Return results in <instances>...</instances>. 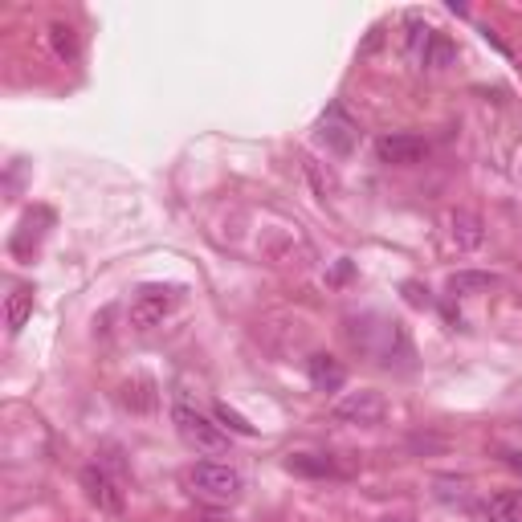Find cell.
Masks as SVG:
<instances>
[{
    "label": "cell",
    "mask_w": 522,
    "mask_h": 522,
    "mask_svg": "<svg viewBox=\"0 0 522 522\" xmlns=\"http://www.w3.org/2000/svg\"><path fill=\"white\" fill-rule=\"evenodd\" d=\"M188 490L204 502H213V506H229L241 498L245 490V478H241V469L225 465V461H200L188 469Z\"/></svg>",
    "instance_id": "obj_1"
},
{
    "label": "cell",
    "mask_w": 522,
    "mask_h": 522,
    "mask_svg": "<svg viewBox=\"0 0 522 522\" xmlns=\"http://www.w3.org/2000/svg\"><path fill=\"white\" fill-rule=\"evenodd\" d=\"M172 421H176V433L184 437V445L196 449V453H225V449H229L225 429L213 425L204 412H196V408H188V404H176V408H172Z\"/></svg>",
    "instance_id": "obj_2"
},
{
    "label": "cell",
    "mask_w": 522,
    "mask_h": 522,
    "mask_svg": "<svg viewBox=\"0 0 522 522\" xmlns=\"http://www.w3.org/2000/svg\"><path fill=\"white\" fill-rule=\"evenodd\" d=\"M172 306H176V286H143L127 306V323L147 335L155 327H164V319L172 315Z\"/></svg>",
    "instance_id": "obj_3"
},
{
    "label": "cell",
    "mask_w": 522,
    "mask_h": 522,
    "mask_svg": "<svg viewBox=\"0 0 522 522\" xmlns=\"http://www.w3.org/2000/svg\"><path fill=\"white\" fill-rule=\"evenodd\" d=\"M315 135H319V143H327V151L351 155L355 143H359V123L343 111V102H331V107L319 115V123H315Z\"/></svg>",
    "instance_id": "obj_4"
},
{
    "label": "cell",
    "mask_w": 522,
    "mask_h": 522,
    "mask_svg": "<svg viewBox=\"0 0 522 522\" xmlns=\"http://www.w3.org/2000/svg\"><path fill=\"white\" fill-rule=\"evenodd\" d=\"M384 412H388V404H384V396H380L376 388L347 392V396L335 400V408H331V416H335V421H343V425H380Z\"/></svg>",
    "instance_id": "obj_5"
},
{
    "label": "cell",
    "mask_w": 522,
    "mask_h": 522,
    "mask_svg": "<svg viewBox=\"0 0 522 522\" xmlns=\"http://www.w3.org/2000/svg\"><path fill=\"white\" fill-rule=\"evenodd\" d=\"M82 490H86V498L102 514H123V490H119V482L102 465H86L82 469Z\"/></svg>",
    "instance_id": "obj_6"
},
{
    "label": "cell",
    "mask_w": 522,
    "mask_h": 522,
    "mask_svg": "<svg viewBox=\"0 0 522 522\" xmlns=\"http://www.w3.org/2000/svg\"><path fill=\"white\" fill-rule=\"evenodd\" d=\"M425 139L421 135H408V131H396V135H384L376 143V155L392 168H408V164H421L425 160Z\"/></svg>",
    "instance_id": "obj_7"
},
{
    "label": "cell",
    "mask_w": 522,
    "mask_h": 522,
    "mask_svg": "<svg viewBox=\"0 0 522 522\" xmlns=\"http://www.w3.org/2000/svg\"><path fill=\"white\" fill-rule=\"evenodd\" d=\"M306 372H310V384H315L319 392H339L347 384V368L335 355H323V351L306 359Z\"/></svg>",
    "instance_id": "obj_8"
},
{
    "label": "cell",
    "mask_w": 522,
    "mask_h": 522,
    "mask_svg": "<svg viewBox=\"0 0 522 522\" xmlns=\"http://www.w3.org/2000/svg\"><path fill=\"white\" fill-rule=\"evenodd\" d=\"M449 237H453V245H457L461 253H469V249H478V245L486 241L482 217H478V213H465V208H457V213L449 217Z\"/></svg>",
    "instance_id": "obj_9"
},
{
    "label": "cell",
    "mask_w": 522,
    "mask_h": 522,
    "mask_svg": "<svg viewBox=\"0 0 522 522\" xmlns=\"http://www.w3.org/2000/svg\"><path fill=\"white\" fill-rule=\"evenodd\" d=\"M404 29H408V33H404V54H408L416 66H425V58H429V45L437 41V29H433L429 21H421L416 13L404 21Z\"/></svg>",
    "instance_id": "obj_10"
},
{
    "label": "cell",
    "mask_w": 522,
    "mask_h": 522,
    "mask_svg": "<svg viewBox=\"0 0 522 522\" xmlns=\"http://www.w3.org/2000/svg\"><path fill=\"white\" fill-rule=\"evenodd\" d=\"M29 315H33V286H13V290H9V302H5L9 335H21V327L29 323Z\"/></svg>",
    "instance_id": "obj_11"
},
{
    "label": "cell",
    "mask_w": 522,
    "mask_h": 522,
    "mask_svg": "<svg viewBox=\"0 0 522 522\" xmlns=\"http://www.w3.org/2000/svg\"><path fill=\"white\" fill-rule=\"evenodd\" d=\"M486 522H522V490H502L486 502Z\"/></svg>",
    "instance_id": "obj_12"
},
{
    "label": "cell",
    "mask_w": 522,
    "mask_h": 522,
    "mask_svg": "<svg viewBox=\"0 0 522 522\" xmlns=\"http://www.w3.org/2000/svg\"><path fill=\"white\" fill-rule=\"evenodd\" d=\"M286 469H290V474H306V478H327V474H335L331 457H319V453H294V457L286 461Z\"/></svg>",
    "instance_id": "obj_13"
},
{
    "label": "cell",
    "mask_w": 522,
    "mask_h": 522,
    "mask_svg": "<svg viewBox=\"0 0 522 522\" xmlns=\"http://www.w3.org/2000/svg\"><path fill=\"white\" fill-rule=\"evenodd\" d=\"M498 286V274H478V270H461L449 278V290L453 294H478V290H490Z\"/></svg>",
    "instance_id": "obj_14"
},
{
    "label": "cell",
    "mask_w": 522,
    "mask_h": 522,
    "mask_svg": "<svg viewBox=\"0 0 522 522\" xmlns=\"http://www.w3.org/2000/svg\"><path fill=\"white\" fill-rule=\"evenodd\" d=\"M49 45H54V54L62 58V62H74L78 58V33L70 29V25H49Z\"/></svg>",
    "instance_id": "obj_15"
},
{
    "label": "cell",
    "mask_w": 522,
    "mask_h": 522,
    "mask_svg": "<svg viewBox=\"0 0 522 522\" xmlns=\"http://www.w3.org/2000/svg\"><path fill=\"white\" fill-rule=\"evenodd\" d=\"M217 421H221L225 429H233V433H241V437H253V433H257V429H253V425L245 421V416H241V412H233L229 404H217Z\"/></svg>",
    "instance_id": "obj_16"
},
{
    "label": "cell",
    "mask_w": 522,
    "mask_h": 522,
    "mask_svg": "<svg viewBox=\"0 0 522 522\" xmlns=\"http://www.w3.org/2000/svg\"><path fill=\"white\" fill-rule=\"evenodd\" d=\"M449 62H453V45H449V41L437 33V41L429 45V58H425V66H429V70H445Z\"/></svg>",
    "instance_id": "obj_17"
},
{
    "label": "cell",
    "mask_w": 522,
    "mask_h": 522,
    "mask_svg": "<svg viewBox=\"0 0 522 522\" xmlns=\"http://www.w3.org/2000/svg\"><path fill=\"white\" fill-rule=\"evenodd\" d=\"M506 461H510V465H514V469H522V453H510V457H506Z\"/></svg>",
    "instance_id": "obj_18"
}]
</instances>
